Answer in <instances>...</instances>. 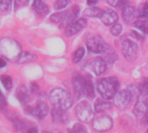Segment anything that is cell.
<instances>
[{
    "label": "cell",
    "mask_w": 148,
    "mask_h": 133,
    "mask_svg": "<svg viewBox=\"0 0 148 133\" xmlns=\"http://www.w3.org/2000/svg\"><path fill=\"white\" fill-rule=\"evenodd\" d=\"M73 87L75 94L80 98L81 96H87L90 99L95 98V89L91 78L88 76L75 75L72 80Z\"/></svg>",
    "instance_id": "1"
},
{
    "label": "cell",
    "mask_w": 148,
    "mask_h": 133,
    "mask_svg": "<svg viewBox=\"0 0 148 133\" xmlns=\"http://www.w3.org/2000/svg\"><path fill=\"white\" fill-rule=\"evenodd\" d=\"M119 85V80L114 76L102 78L97 81V90L104 100H111L118 92Z\"/></svg>",
    "instance_id": "2"
},
{
    "label": "cell",
    "mask_w": 148,
    "mask_h": 133,
    "mask_svg": "<svg viewBox=\"0 0 148 133\" xmlns=\"http://www.w3.org/2000/svg\"><path fill=\"white\" fill-rule=\"evenodd\" d=\"M21 54V46L16 41L8 37L0 40V55L7 60L17 61Z\"/></svg>",
    "instance_id": "3"
},
{
    "label": "cell",
    "mask_w": 148,
    "mask_h": 133,
    "mask_svg": "<svg viewBox=\"0 0 148 133\" xmlns=\"http://www.w3.org/2000/svg\"><path fill=\"white\" fill-rule=\"evenodd\" d=\"M49 99L56 108H59L63 111L68 110L73 105V97L71 94L62 88L53 89L49 93Z\"/></svg>",
    "instance_id": "4"
},
{
    "label": "cell",
    "mask_w": 148,
    "mask_h": 133,
    "mask_svg": "<svg viewBox=\"0 0 148 133\" xmlns=\"http://www.w3.org/2000/svg\"><path fill=\"white\" fill-rule=\"evenodd\" d=\"M76 118L82 123H89L94 118V111L90 104L84 100L79 103L75 107Z\"/></svg>",
    "instance_id": "5"
},
{
    "label": "cell",
    "mask_w": 148,
    "mask_h": 133,
    "mask_svg": "<svg viewBox=\"0 0 148 133\" xmlns=\"http://www.w3.org/2000/svg\"><path fill=\"white\" fill-rule=\"evenodd\" d=\"M88 49L94 54H104L106 53L110 46L104 41L100 35H94L90 37L87 42Z\"/></svg>",
    "instance_id": "6"
},
{
    "label": "cell",
    "mask_w": 148,
    "mask_h": 133,
    "mask_svg": "<svg viewBox=\"0 0 148 133\" xmlns=\"http://www.w3.org/2000/svg\"><path fill=\"white\" fill-rule=\"evenodd\" d=\"M25 110H26V113L34 116L37 119H42L47 116L49 113V106L45 101V98L41 97L40 95L39 101H37L36 105L35 106H27Z\"/></svg>",
    "instance_id": "7"
},
{
    "label": "cell",
    "mask_w": 148,
    "mask_h": 133,
    "mask_svg": "<svg viewBox=\"0 0 148 133\" xmlns=\"http://www.w3.org/2000/svg\"><path fill=\"white\" fill-rule=\"evenodd\" d=\"M121 53L124 58L129 61L134 62L136 61L139 54V46L136 42L131 40H125L122 42V48Z\"/></svg>",
    "instance_id": "8"
},
{
    "label": "cell",
    "mask_w": 148,
    "mask_h": 133,
    "mask_svg": "<svg viewBox=\"0 0 148 133\" xmlns=\"http://www.w3.org/2000/svg\"><path fill=\"white\" fill-rule=\"evenodd\" d=\"M132 94L130 93V92L127 89H122L120 90L116 93V94L114 97V106L121 110H124L126 109L131 100H132Z\"/></svg>",
    "instance_id": "9"
},
{
    "label": "cell",
    "mask_w": 148,
    "mask_h": 133,
    "mask_svg": "<svg viewBox=\"0 0 148 133\" xmlns=\"http://www.w3.org/2000/svg\"><path fill=\"white\" fill-rule=\"evenodd\" d=\"M94 131L97 132H105L109 131L113 127V120L109 116L104 115L94 119L92 123Z\"/></svg>",
    "instance_id": "10"
},
{
    "label": "cell",
    "mask_w": 148,
    "mask_h": 133,
    "mask_svg": "<svg viewBox=\"0 0 148 133\" xmlns=\"http://www.w3.org/2000/svg\"><path fill=\"white\" fill-rule=\"evenodd\" d=\"M148 108V93L140 92V95L134 106V113L136 117H143L147 112Z\"/></svg>",
    "instance_id": "11"
},
{
    "label": "cell",
    "mask_w": 148,
    "mask_h": 133,
    "mask_svg": "<svg viewBox=\"0 0 148 133\" xmlns=\"http://www.w3.org/2000/svg\"><path fill=\"white\" fill-rule=\"evenodd\" d=\"M86 66L96 76H101L102 74L105 73V71L107 69V63L101 57H95V58L88 61Z\"/></svg>",
    "instance_id": "12"
},
{
    "label": "cell",
    "mask_w": 148,
    "mask_h": 133,
    "mask_svg": "<svg viewBox=\"0 0 148 133\" xmlns=\"http://www.w3.org/2000/svg\"><path fill=\"white\" fill-rule=\"evenodd\" d=\"M87 25V20L84 18H79L71 23H69L65 29V34L67 36L70 37L75 35H76L78 32H80L82 29H83Z\"/></svg>",
    "instance_id": "13"
},
{
    "label": "cell",
    "mask_w": 148,
    "mask_h": 133,
    "mask_svg": "<svg viewBox=\"0 0 148 133\" xmlns=\"http://www.w3.org/2000/svg\"><path fill=\"white\" fill-rule=\"evenodd\" d=\"M118 19H119V16H118L117 13L115 11H114L113 10H107L103 11V14L101 16V22L107 26L116 24Z\"/></svg>",
    "instance_id": "14"
},
{
    "label": "cell",
    "mask_w": 148,
    "mask_h": 133,
    "mask_svg": "<svg viewBox=\"0 0 148 133\" xmlns=\"http://www.w3.org/2000/svg\"><path fill=\"white\" fill-rule=\"evenodd\" d=\"M51 116L53 122L56 124H65L69 120V115L68 113L59 108L54 107L53 110L51 111Z\"/></svg>",
    "instance_id": "15"
},
{
    "label": "cell",
    "mask_w": 148,
    "mask_h": 133,
    "mask_svg": "<svg viewBox=\"0 0 148 133\" xmlns=\"http://www.w3.org/2000/svg\"><path fill=\"white\" fill-rule=\"evenodd\" d=\"M9 118L10 119L11 122H12V125L14 126V128L17 131V132H22V131H27L30 126L29 124L28 121L24 120V119H20L18 116H16V114L12 113L11 116H9Z\"/></svg>",
    "instance_id": "16"
},
{
    "label": "cell",
    "mask_w": 148,
    "mask_h": 133,
    "mask_svg": "<svg viewBox=\"0 0 148 133\" xmlns=\"http://www.w3.org/2000/svg\"><path fill=\"white\" fill-rule=\"evenodd\" d=\"M16 96L22 105H27L29 101V93L25 86H20L16 88Z\"/></svg>",
    "instance_id": "17"
},
{
    "label": "cell",
    "mask_w": 148,
    "mask_h": 133,
    "mask_svg": "<svg viewBox=\"0 0 148 133\" xmlns=\"http://www.w3.org/2000/svg\"><path fill=\"white\" fill-rule=\"evenodd\" d=\"M32 8L36 11V13L41 16H45L49 11V6L42 1H39V0L34 1L32 4Z\"/></svg>",
    "instance_id": "18"
},
{
    "label": "cell",
    "mask_w": 148,
    "mask_h": 133,
    "mask_svg": "<svg viewBox=\"0 0 148 133\" xmlns=\"http://www.w3.org/2000/svg\"><path fill=\"white\" fill-rule=\"evenodd\" d=\"M136 16V11L134 7L126 5L122 9V17L127 23H130Z\"/></svg>",
    "instance_id": "19"
},
{
    "label": "cell",
    "mask_w": 148,
    "mask_h": 133,
    "mask_svg": "<svg viewBox=\"0 0 148 133\" xmlns=\"http://www.w3.org/2000/svg\"><path fill=\"white\" fill-rule=\"evenodd\" d=\"M112 108V104L102 99H98L95 103V110L97 113H104Z\"/></svg>",
    "instance_id": "20"
},
{
    "label": "cell",
    "mask_w": 148,
    "mask_h": 133,
    "mask_svg": "<svg viewBox=\"0 0 148 133\" xmlns=\"http://www.w3.org/2000/svg\"><path fill=\"white\" fill-rule=\"evenodd\" d=\"M103 11L101 9L98 8V7H89L88 9H86L83 11V15L85 16H88V17H100L101 16V15L103 14Z\"/></svg>",
    "instance_id": "21"
},
{
    "label": "cell",
    "mask_w": 148,
    "mask_h": 133,
    "mask_svg": "<svg viewBox=\"0 0 148 133\" xmlns=\"http://www.w3.org/2000/svg\"><path fill=\"white\" fill-rule=\"evenodd\" d=\"M106 63H109V64H113L117 61V54L115 52V50H114L111 47L108 48V50L104 53V57L102 58Z\"/></svg>",
    "instance_id": "22"
},
{
    "label": "cell",
    "mask_w": 148,
    "mask_h": 133,
    "mask_svg": "<svg viewBox=\"0 0 148 133\" xmlns=\"http://www.w3.org/2000/svg\"><path fill=\"white\" fill-rule=\"evenodd\" d=\"M36 59V55L34 54H31V53H29V52H24V53H22L17 62L18 63H26V62H31V61H34Z\"/></svg>",
    "instance_id": "23"
},
{
    "label": "cell",
    "mask_w": 148,
    "mask_h": 133,
    "mask_svg": "<svg viewBox=\"0 0 148 133\" xmlns=\"http://www.w3.org/2000/svg\"><path fill=\"white\" fill-rule=\"evenodd\" d=\"M0 80H1L2 84L3 85L4 88L7 91L11 90V88L13 87V80H12V78L10 75H6V74L0 75Z\"/></svg>",
    "instance_id": "24"
},
{
    "label": "cell",
    "mask_w": 148,
    "mask_h": 133,
    "mask_svg": "<svg viewBox=\"0 0 148 133\" xmlns=\"http://www.w3.org/2000/svg\"><path fill=\"white\" fill-rule=\"evenodd\" d=\"M84 55H85V49H84V48H82V47L78 48L74 52V54L72 55V62L74 64L78 63L83 58Z\"/></svg>",
    "instance_id": "25"
},
{
    "label": "cell",
    "mask_w": 148,
    "mask_h": 133,
    "mask_svg": "<svg viewBox=\"0 0 148 133\" xmlns=\"http://www.w3.org/2000/svg\"><path fill=\"white\" fill-rule=\"evenodd\" d=\"M134 25L144 34H148V20H137L134 23Z\"/></svg>",
    "instance_id": "26"
},
{
    "label": "cell",
    "mask_w": 148,
    "mask_h": 133,
    "mask_svg": "<svg viewBox=\"0 0 148 133\" xmlns=\"http://www.w3.org/2000/svg\"><path fill=\"white\" fill-rule=\"evenodd\" d=\"M11 5H12L11 1H8V0L0 1V14L1 15L8 14L10 11Z\"/></svg>",
    "instance_id": "27"
},
{
    "label": "cell",
    "mask_w": 148,
    "mask_h": 133,
    "mask_svg": "<svg viewBox=\"0 0 148 133\" xmlns=\"http://www.w3.org/2000/svg\"><path fill=\"white\" fill-rule=\"evenodd\" d=\"M110 31H111V33H112L113 35L118 36L122 32V25L121 24H119V23H116V24H114V25H113L111 27Z\"/></svg>",
    "instance_id": "28"
},
{
    "label": "cell",
    "mask_w": 148,
    "mask_h": 133,
    "mask_svg": "<svg viewBox=\"0 0 148 133\" xmlns=\"http://www.w3.org/2000/svg\"><path fill=\"white\" fill-rule=\"evenodd\" d=\"M138 16L141 17V18H147L148 19V2L145 3L144 5L142 6V8L140 10Z\"/></svg>",
    "instance_id": "29"
},
{
    "label": "cell",
    "mask_w": 148,
    "mask_h": 133,
    "mask_svg": "<svg viewBox=\"0 0 148 133\" xmlns=\"http://www.w3.org/2000/svg\"><path fill=\"white\" fill-rule=\"evenodd\" d=\"M74 133H88L87 128L82 124H75L72 129Z\"/></svg>",
    "instance_id": "30"
},
{
    "label": "cell",
    "mask_w": 148,
    "mask_h": 133,
    "mask_svg": "<svg viewBox=\"0 0 148 133\" xmlns=\"http://www.w3.org/2000/svg\"><path fill=\"white\" fill-rule=\"evenodd\" d=\"M69 4V1L67 0H57L54 3V7L56 10H62L65 8Z\"/></svg>",
    "instance_id": "31"
},
{
    "label": "cell",
    "mask_w": 148,
    "mask_h": 133,
    "mask_svg": "<svg viewBox=\"0 0 148 133\" xmlns=\"http://www.w3.org/2000/svg\"><path fill=\"white\" fill-rule=\"evenodd\" d=\"M6 106H7V100L3 93L0 90V111H3L6 108Z\"/></svg>",
    "instance_id": "32"
},
{
    "label": "cell",
    "mask_w": 148,
    "mask_h": 133,
    "mask_svg": "<svg viewBox=\"0 0 148 133\" xmlns=\"http://www.w3.org/2000/svg\"><path fill=\"white\" fill-rule=\"evenodd\" d=\"M39 85L36 83V82H31L30 83V86H29V89H30V92L33 93H36L39 91Z\"/></svg>",
    "instance_id": "33"
},
{
    "label": "cell",
    "mask_w": 148,
    "mask_h": 133,
    "mask_svg": "<svg viewBox=\"0 0 148 133\" xmlns=\"http://www.w3.org/2000/svg\"><path fill=\"white\" fill-rule=\"evenodd\" d=\"M25 133H38V131H37V129H36V127L30 126V127L25 132Z\"/></svg>",
    "instance_id": "34"
},
{
    "label": "cell",
    "mask_w": 148,
    "mask_h": 133,
    "mask_svg": "<svg viewBox=\"0 0 148 133\" xmlns=\"http://www.w3.org/2000/svg\"><path fill=\"white\" fill-rule=\"evenodd\" d=\"M132 34H133V36H134V37H136L137 39H139V40H140V41H143V40H144V37H143L141 35H140V34H138V33H136V32H134V31H133Z\"/></svg>",
    "instance_id": "35"
},
{
    "label": "cell",
    "mask_w": 148,
    "mask_h": 133,
    "mask_svg": "<svg viewBox=\"0 0 148 133\" xmlns=\"http://www.w3.org/2000/svg\"><path fill=\"white\" fill-rule=\"evenodd\" d=\"M142 122L145 125H148V111L144 114V116L142 117Z\"/></svg>",
    "instance_id": "36"
},
{
    "label": "cell",
    "mask_w": 148,
    "mask_h": 133,
    "mask_svg": "<svg viewBox=\"0 0 148 133\" xmlns=\"http://www.w3.org/2000/svg\"><path fill=\"white\" fill-rule=\"evenodd\" d=\"M5 66H6V61L4 60H3L2 58H0V68H4Z\"/></svg>",
    "instance_id": "37"
},
{
    "label": "cell",
    "mask_w": 148,
    "mask_h": 133,
    "mask_svg": "<svg viewBox=\"0 0 148 133\" xmlns=\"http://www.w3.org/2000/svg\"><path fill=\"white\" fill-rule=\"evenodd\" d=\"M99 3V1H88L87 3L88 5H94V4H97Z\"/></svg>",
    "instance_id": "38"
},
{
    "label": "cell",
    "mask_w": 148,
    "mask_h": 133,
    "mask_svg": "<svg viewBox=\"0 0 148 133\" xmlns=\"http://www.w3.org/2000/svg\"><path fill=\"white\" fill-rule=\"evenodd\" d=\"M42 133H51V132H43Z\"/></svg>",
    "instance_id": "39"
},
{
    "label": "cell",
    "mask_w": 148,
    "mask_h": 133,
    "mask_svg": "<svg viewBox=\"0 0 148 133\" xmlns=\"http://www.w3.org/2000/svg\"><path fill=\"white\" fill-rule=\"evenodd\" d=\"M147 133H148V130H147Z\"/></svg>",
    "instance_id": "40"
}]
</instances>
